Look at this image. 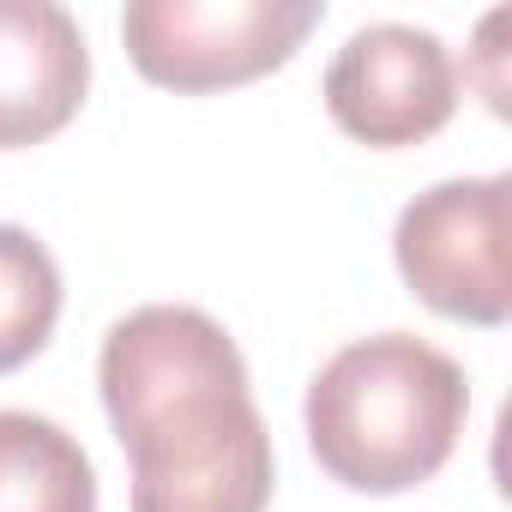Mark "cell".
Here are the masks:
<instances>
[{"label":"cell","instance_id":"obj_6","mask_svg":"<svg viewBox=\"0 0 512 512\" xmlns=\"http://www.w3.org/2000/svg\"><path fill=\"white\" fill-rule=\"evenodd\" d=\"M127 458H133V512H266L278 482L272 434L253 398L205 428L169 434Z\"/></svg>","mask_w":512,"mask_h":512},{"label":"cell","instance_id":"obj_7","mask_svg":"<svg viewBox=\"0 0 512 512\" xmlns=\"http://www.w3.org/2000/svg\"><path fill=\"white\" fill-rule=\"evenodd\" d=\"M91 85L85 31L55 0H0V151L55 139Z\"/></svg>","mask_w":512,"mask_h":512},{"label":"cell","instance_id":"obj_4","mask_svg":"<svg viewBox=\"0 0 512 512\" xmlns=\"http://www.w3.org/2000/svg\"><path fill=\"white\" fill-rule=\"evenodd\" d=\"M320 19V0H133L121 43L151 85L199 97L278 73Z\"/></svg>","mask_w":512,"mask_h":512},{"label":"cell","instance_id":"obj_8","mask_svg":"<svg viewBox=\"0 0 512 512\" xmlns=\"http://www.w3.org/2000/svg\"><path fill=\"white\" fill-rule=\"evenodd\" d=\"M0 512H97L91 452L49 416L0 410Z\"/></svg>","mask_w":512,"mask_h":512},{"label":"cell","instance_id":"obj_5","mask_svg":"<svg viewBox=\"0 0 512 512\" xmlns=\"http://www.w3.org/2000/svg\"><path fill=\"white\" fill-rule=\"evenodd\" d=\"M326 109L374 151L422 145L458 109V61L422 25H362L326 67Z\"/></svg>","mask_w":512,"mask_h":512},{"label":"cell","instance_id":"obj_2","mask_svg":"<svg viewBox=\"0 0 512 512\" xmlns=\"http://www.w3.org/2000/svg\"><path fill=\"white\" fill-rule=\"evenodd\" d=\"M97 386H103L115 440L127 452L205 428L223 410L253 398L235 338L211 314L181 308V302H151L115 320L103 338Z\"/></svg>","mask_w":512,"mask_h":512},{"label":"cell","instance_id":"obj_9","mask_svg":"<svg viewBox=\"0 0 512 512\" xmlns=\"http://www.w3.org/2000/svg\"><path fill=\"white\" fill-rule=\"evenodd\" d=\"M61 320V266L55 253L19 229L0 223V374L25 368Z\"/></svg>","mask_w":512,"mask_h":512},{"label":"cell","instance_id":"obj_1","mask_svg":"<svg viewBox=\"0 0 512 512\" xmlns=\"http://www.w3.org/2000/svg\"><path fill=\"white\" fill-rule=\"evenodd\" d=\"M470 416L464 368L410 332L344 344L308 386L302 422L320 470L350 494H410L458 446Z\"/></svg>","mask_w":512,"mask_h":512},{"label":"cell","instance_id":"obj_3","mask_svg":"<svg viewBox=\"0 0 512 512\" xmlns=\"http://www.w3.org/2000/svg\"><path fill=\"white\" fill-rule=\"evenodd\" d=\"M398 278L422 308L464 326L512 320V175L434 181L398 211Z\"/></svg>","mask_w":512,"mask_h":512}]
</instances>
